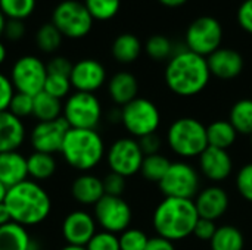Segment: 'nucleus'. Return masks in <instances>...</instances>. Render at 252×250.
I'll return each mask as SVG.
<instances>
[{"mask_svg": "<svg viewBox=\"0 0 252 250\" xmlns=\"http://www.w3.org/2000/svg\"><path fill=\"white\" fill-rule=\"evenodd\" d=\"M167 87L177 96L190 97L199 94L210 83L211 72L207 57L196 55L188 47L174 52L164 72Z\"/></svg>", "mask_w": 252, "mask_h": 250, "instance_id": "f257e3e1", "label": "nucleus"}, {"mask_svg": "<svg viewBox=\"0 0 252 250\" xmlns=\"http://www.w3.org/2000/svg\"><path fill=\"white\" fill-rule=\"evenodd\" d=\"M4 205L13 222L28 228L44 222L52 212V199L43 186L32 180H25L7 189Z\"/></svg>", "mask_w": 252, "mask_h": 250, "instance_id": "f03ea898", "label": "nucleus"}, {"mask_svg": "<svg viewBox=\"0 0 252 250\" xmlns=\"http://www.w3.org/2000/svg\"><path fill=\"white\" fill-rule=\"evenodd\" d=\"M198 220L193 200L165 197L154 212L152 225L159 237L174 243L193 234Z\"/></svg>", "mask_w": 252, "mask_h": 250, "instance_id": "7ed1b4c3", "label": "nucleus"}, {"mask_svg": "<svg viewBox=\"0 0 252 250\" xmlns=\"http://www.w3.org/2000/svg\"><path fill=\"white\" fill-rule=\"evenodd\" d=\"M61 155L63 161L80 172H90L105 158V143L96 130L69 128Z\"/></svg>", "mask_w": 252, "mask_h": 250, "instance_id": "20e7f679", "label": "nucleus"}, {"mask_svg": "<svg viewBox=\"0 0 252 250\" xmlns=\"http://www.w3.org/2000/svg\"><path fill=\"white\" fill-rule=\"evenodd\" d=\"M167 143L180 158H199L208 147L207 127L195 118H179L167 131Z\"/></svg>", "mask_w": 252, "mask_h": 250, "instance_id": "39448f33", "label": "nucleus"}, {"mask_svg": "<svg viewBox=\"0 0 252 250\" xmlns=\"http://www.w3.org/2000/svg\"><path fill=\"white\" fill-rule=\"evenodd\" d=\"M93 22L86 4L78 0H63L52 12V24L63 37L72 40L86 37L93 28Z\"/></svg>", "mask_w": 252, "mask_h": 250, "instance_id": "423d86ee", "label": "nucleus"}, {"mask_svg": "<svg viewBox=\"0 0 252 250\" xmlns=\"http://www.w3.org/2000/svg\"><path fill=\"white\" fill-rule=\"evenodd\" d=\"M62 118L68 122L69 128L96 130L102 119V105L94 93L74 91L63 103Z\"/></svg>", "mask_w": 252, "mask_h": 250, "instance_id": "0eeeda50", "label": "nucleus"}, {"mask_svg": "<svg viewBox=\"0 0 252 250\" xmlns=\"http://www.w3.org/2000/svg\"><path fill=\"white\" fill-rule=\"evenodd\" d=\"M121 124L134 139L157 133L161 124L159 109L154 102L136 97L133 102L121 108Z\"/></svg>", "mask_w": 252, "mask_h": 250, "instance_id": "6e6552de", "label": "nucleus"}, {"mask_svg": "<svg viewBox=\"0 0 252 250\" xmlns=\"http://www.w3.org/2000/svg\"><path fill=\"white\" fill-rule=\"evenodd\" d=\"M223 41V28L214 16H199L186 29L185 43L188 50L208 57L220 49Z\"/></svg>", "mask_w": 252, "mask_h": 250, "instance_id": "1a4fd4ad", "label": "nucleus"}, {"mask_svg": "<svg viewBox=\"0 0 252 250\" xmlns=\"http://www.w3.org/2000/svg\"><path fill=\"white\" fill-rule=\"evenodd\" d=\"M199 174L198 171L188 162H171L167 174L159 181V189L165 197H176V199H189L199 193Z\"/></svg>", "mask_w": 252, "mask_h": 250, "instance_id": "9d476101", "label": "nucleus"}, {"mask_svg": "<svg viewBox=\"0 0 252 250\" xmlns=\"http://www.w3.org/2000/svg\"><path fill=\"white\" fill-rule=\"evenodd\" d=\"M10 81L15 87V91L35 96L43 91L44 83L47 78L46 63L32 55L21 56L15 60L10 69Z\"/></svg>", "mask_w": 252, "mask_h": 250, "instance_id": "9b49d317", "label": "nucleus"}, {"mask_svg": "<svg viewBox=\"0 0 252 250\" xmlns=\"http://www.w3.org/2000/svg\"><path fill=\"white\" fill-rule=\"evenodd\" d=\"M93 217L96 224L103 231L121 234L130 228L133 212L130 205L123 197L105 194L93 206Z\"/></svg>", "mask_w": 252, "mask_h": 250, "instance_id": "f8f14e48", "label": "nucleus"}, {"mask_svg": "<svg viewBox=\"0 0 252 250\" xmlns=\"http://www.w3.org/2000/svg\"><path fill=\"white\" fill-rule=\"evenodd\" d=\"M145 155L140 146L133 137H123L115 140L106 152V162L111 172L120 174L123 177H131L140 172Z\"/></svg>", "mask_w": 252, "mask_h": 250, "instance_id": "ddd939ff", "label": "nucleus"}, {"mask_svg": "<svg viewBox=\"0 0 252 250\" xmlns=\"http://www.w3.org/2000/svg\"><path fill=\"white\" fill-rule=\"evenodd\" d=\"M68 131L69 125L62 116L55 121L37 122L30 131V144L34 149V152L49 155L61 153Z\"/></svg>", "mask_w": 252, "mask_h": 250, "instance_id": "4468645a", "label": "nucleus"}, {"mask_svg": "<svg viewBox=\"0 0 252 250\" xmlns=\"http://www.w3.org/2000/svg\"><path fill=\"white\" fill-rule=\"evenodd\" d=\"M97 224L94 217L83 209H77L69 212L61 227V233L66 245L86 248L92 237L97 233Z\"/></svg>", "mask_w": 252, "mask_h": 250, "instance_id": "2eb2a0df", "label": "nucleus"}, {"mask_svg": "<svg viewBox=\"0 0 252 250\" xmlns=\"http://www.w3.org/2000/svg\"><path fill=\"white\" fill-rule=\"evenodd\" d=\"M69 81L75 91L94 93L106 81V69L96 59H81L72 65Z\"/></svg>", "mask_w": 252, "mask_h": 250, "instance_id": "dca6fc26", "label": "nucleus"}, {"mask_svg": "<svg viewBox=\"0 0 252 250\" xmlns=\"http://www.w3.org/2000/svg\"><path fill=\"white\" fill-rule=\"evenodd\" d=\"M199 169L210 181L220 183L232 174L233 161L227 150L208 146L199 156Z\"/></svg>", "mask_w": 252, "mask_h": 250, "instance_id": "f3484780", "label": "nucleus"}, {"mask_svg": "<svg viewBox=\"0 0 252 250\" xmlns=\"http://www.w3.org/2000/svg\"><path fill=\"white\" fill-rule=\"evenodd\" d=\"M211 75L220 80H233L244 69V57L238 50L220 47L207 57Z\"/></svg>", "mask_w": 252, "mask_h": 250, "instance_id": "a211bd4d", "label": "nucleus"}, {"mask_svg": "<svg viewBox=\"0 0 252 250\" xmlns=\"http://www.w3.org/2000/svg\"><path fill=\"white\" fill-rule=\"evenodd\" d=\"M195 206L199 218L216 221L229 209V194L219 186H211L201 190L195 199Z\"/></svg>", "mask_w": 252, "mask_h": 250, "instance_id": "6ab92c4d", "label": "nucleus"}, {"mask_svg": "<svg viewBox=\"0 0 252 250\" xmlns=\"http://www.w3.org/2000/svg\"><path fill=\"white\" fill-rule=\"evenodd\" d=\"M72 199L83 206H94L103 196V181L90 172H81L71 184Z\"/></svg>", "mask_w": 252, "mask_h": 250, "instance_id": "aec40b11", "label": "nucleus"}, {"mask_svg": "<svg viewBox=\"0 0 252 250\" xmlns=\"http://www.w3.org/2000/svg\"><path fill=\"white\" fill-rule=\"evenodd\" d=\"M27 137V130L22 119L12 115L9 111L0 112V153L18 150Z\"/></svg>", "mask_w": 252, "mask_h": 250, "instance_id": "412c9836", "label": "nucleus"}, {"mask_svg": "<svg viewBox=\"0 0 252 250\" xmlns=\"http://www.w3.org/2000/svg\"><path fill=\"white\" fill-rule=\"evenodd\" d=\"M25 180H28L27 158L18 150L0 153V181L10 189Z\"/></svg>", "mask_w": 252, "mask_h": 250, "instance_id": "4be33fe9", "label": "nucleus"}, {"mask_svg": "<svg viewBox=\"0 0 252 250\" xmlns=\"http://www.w3.org/2000/svg\"><path fill=\"white\" fill-rule=\"evenodd\" d=\"M108 93L112 102L123 108L137 97L139 93L137 78L127 71H120L111 77L108 83Z\"/></svg>", "mask_w": 252, "mask_h": 250, "instance_id": "5701e85b", "label": "nucleus"}, {"mask_svg": "<svg viewBox=\"0 0 252 250\" xmlns=\"http://www.w3.org/2000/svg\"><path fill=\"white\" fill-rule=\"evenodd\" d=\"M31 242L28 230L13 221L0 227V250H30Z\"/></svg>", "mask_w": 252, "mask_h": 250, "instance_id": "b1692460", "label": "nucleus"}, {"mask_svg": "<svg viewBox=\"0 0 252 250\" xmlns=\"http://www.w3.org/2000/svg\"><path fill=\"white\" fill-rule=\"evenodd\" d=\"M27 164H28V177H31V180L37 183L52 178L58 169L55 156L41 152H32L27 158Z\"/></svg>", "mask_w": 252, "mask_h": 250, "instance_id": "393cba45", "label": "nucleus"}, {"mask_svg": "<svg viewBox=\"0 0 252 250\" xmlns=\"http://www.w3.org/2000/svg\"><path fill=\"white\" fill-rule=\"evenodd\" d=\"M111 52H112L114 59L118 60L120 63H131L140 56L142 43L134 34H130V32L120 34L114 40Z\"/></svg>", "mask_w": 252, "mask_h": 250, "instance_id": "a878e982", "label": "nucleus"}, {"mask_svg": "<svg viewBox=\"0 0 252 250\" xmlns=\"http://www.w3.org/2000/svg\"><path fill=\"white\" fill-rule=\"evenodd\" d=\"M62 112H63L62 100L47 94L46 91H41L34 96L32 116L37 119V122L55 121L62 116Z\"/></svg>", "mask_w": 252, "mask_h": 250, "instance_id": "bb28decb", "label": "nucleus"}, {"mask_svg": "<svg viewBox=\"0 0 252 250\" xmlns=\"http://www.w3.org/2000/svg\"><path fill=\"white\" fill-rule=\"evenodd\" d=\"M236 137H238V131L229 121H223V119L214 121L207 127V140H208V146L211 147L227 150L230 146H233Z\"/></svg>", "mask_w": 252, "mask_h": 250, "instance_id": "cd10ccee", "label": "nucleus"}, {"mask_svg": "<svg viewBox=\"0 0 252 250\" xmlns=\"http://www.w3.org/2000/svg\"><path fill=\"white\" fill-rule=\"evenodd\" d=\"M211 250H244V234L233 225L219 227L210 242Z\"/></svg>", "mask_w": 252, "mask_h": 250, "instance_id": "c85d7f7f", "label": "nucleus"}, {"mask_svg": "<svg viewBox=\"0 0 252 250\" xmlns=\"http://www.w3.org/2000/svg\"><path fill=\"white\" fill-rule=\"evenodd\" d=\"M229 122L235 127L238 134L252 136V99L238 100L232 106Z\"/></svg>", "mask_w": 252, "mask_h": 250, "instance_id": "c756f323", "label": "nucleus"}, {"mask_svg": "<svg viewBox=\"0 0 252 250\" xmlns=\"http://www.w3.org/2000/svg\"><path fill=\"white\" fill-rule=\"evenodd\" d=\"M170 165H171L170 159L165 158L161 153L145 156V159L142 162V167H140V174H142V177L145 180H148L151 183H158L159 184V181L167 174Z\"/></svg>", "mask_w": 252, "mask_h": 250, "instance_id": "7c9ffc66", "label": "nucleus"}, {"mask_svg": "<svg viewBox=\"0 0 252 250\" xmlns=\"http://www.w3.org/2000/svg\"><path fill=\"white\" fill-rule=\"evenodd\" d=\"M63 35L52 24H43L35 32V44L43 53H55L62 44Z\"/></svg>", "mask_w": 252, "mask_h": 250, "instance_id": "2f4dec72", "label": "nucleus"}, {"mask_svg": "<svg viewBox=\"0 0 252 250\" xmlns=\"http://www.w3.org/2000/svg\"><path fill=\"white\" fill-rule=\"evenodd\" d=\"M37 0H0V10L6 19L24 21L35 10Z\"/></svg>", "mask_w": 252, "mask_h": 250, "instance_id": "473e14b6", "label": "nucleus"}, {"mask_svg": "<svg viewBox=\"0 0 252 250\" xmlns=\"http://www.w3.org/2000/svg\"><path fill=\"white\" fill-rule=\"evenodd\" d=\"M84 4L94 21H109L118 13L121 0H84Z\"/></svg>", "mask_w": 252, "mask_h": 250, "instance_id": "72a5a7b5", "label": "nucleus"}, {"mask_svg": "<svg viewBox=\"0 0 252 250\" xmlns=\"http://www.w3.org/2000/svg\"><path fill=\"white\" fill-rule=\"evenodd\" d=\"M146 53L154 60H165L174 55V46L165 35L155 34L146 41Z\"/></svg>", "mask_w": 252, "mask_h": 250, "instance_id": "f704fd0d", "label": "nucleus"}, {"mask_svg": "<svg viewBox=\"0 0 252 250\" xmlns=\"http://www.w3.org/2000/svg\"><path fill=\"white\" fill-rule=\"evenodd\" d=\"M71 88H72V85H71L69 77L47 74L43 91H46L47 94H50L59 100H62V99H66L69 96Z\"/></svg>", "mask_w": 252, "mask_h": 250, "instance_id": "c9c22d12", "label": "nucleus"}, {"mask_svg": "<svg viewBox=\"0 0 252 250\" xmlns=\"http://www.w3.org/2000/svg\"><path fill=\"white\" fill-rule=\"evenodd\" d=\"M118 239L121 250H145L149 242L146 233L139 228H127L118 236Z\"/></svg>", "mask_w": 252, "mask_h": 250, "instance_id": "e433bc0d", "label": "nucleus"}, {"mask_svg": "<svg viewBox=\"0 0 252 250\" xmlns=\"http://www.w3.org/2000/svg\"><path fill=\"white\" fill-rule=\"evenodd\" d=\"M32 106H34V97L25 93H15L10 105H9V112L12 115H15L19 119L32 116Z\"/></svg>", "mask_w": 252, "mask_h": 250, "instance_id": "4c0bfd02", "label": "nucleus"}, {"mask_svg": "<svg viewBox=\"0 0 252 250\" xmlns=\"http://www.w3.org/2000/svg\"><path fill=\"white\" fill-rule=\"evenodd\" d=\"M87 250H121L120 249V239L114 233L108 231H97L92 240L86 246Z\"/></svg>", "mask_w": 252, "mask_h": 250, "instance_id": "58836bf2", "label": "nucleus"}, {"mask_svg": "<svg viewBox=\"0 0 252 250\" xmlns=\"http://www.w3.org/2000/svg\"><path fill=\"white\" fill-rule=\"evenodd\" d=\"M236 189L245 200L252 202V164L244 165L238 172Z\"/></svg>", "mask_w": 252, "mask_h": 250, "instance_id": "ea45409f", "label": "nucleus"}, {"mask_svg": "<svg viewBox=\"0 0 252 250\" xmlns=\"http://www.w3.org/2000/svg\"><path fill=\"white\" fill-rule=\"evenodd\" d=\"M102 181H103L105 194L118 196V197L123 196V193L126 190V177L115 174V172H109L102 178Z\"/></svg>", "mask_w": 252, "mask_h": 250, "instance_id": "a19ab883", "label": "nucleus"}, {"mask_svg": "<svg viewBox=\"0 0 252 250\" xmlns=\"http://www.w3.org/2000/svg\"><path fill=\"white\" fill-rule=\"evenodd\" d=\"M72 65L74 63L68 57H65V56H53L46 63V68H47V74L69 77L71 71H72Z\"/></svg>", "mask_w": 252, "mask_h": 250, "instance_id": "79ce46f5", "label": "nucleus"}, {"mask_svg": "<svg viewBox=\"0 0 252 250\" xmlns=\"http://www.w3.org/2000/svg\"><path fill=\"white\" fill-rule=\"evenodd\" d=\"M25 24L24 21H19V19H6V24H4V29H3V37L9 41H19L24 38L25 35Z\"/></svg>", "mask_w": 252, "mask_h": 250, "instance_id": "37998d69", "label": "nucleus"}, {"mask_svg": "<svg viewBox=\"0 0 252 250\" xmlns=\"http://www.w3.org/2000/svg\"><path fill=\"white\" fill-rule=\"evenodd\" d=\"M217 225L216 221L211 220H205V218H199L196 221L195 230H193V236L202 242H211V239L214 237L216 231H217Z\"/></svg>", "mask_w": 252, "mask_h": 250, "instance_id": "c03bdc74", "label": "nucleus"}, {"mask_svg": "<svg viewBox=\"0 0 252 250\" xmlns=\"http://www.w3.org/2000/svg\"><path fill=\"white\" fill-rule=\"evenodd\" d=\"M15 87L10 81V78L0 72V112L7 111L10 100L15 94Z\"/></svg>", "mask_w": 252, "mask_h": 250, "instance_id": "a18cd8bd", "label": "nucleus"}, {"mask_svg": "<svg viewBox=\"0 0 252 250\" xmlns=\"http://www.w3.org/2000/svg\"><path fill=\"white\" fill-rule=\"evenodd\" d=\"M137 143L140 146V150L145 156H151V155H157L159 153L161 149V139L157 136V133L148 134L145 137L137 139Z\"/></svg>", "mask_w": 252, "mask_h": 250, "instance_id": "49530a36", "label": "nucleus"}, {"mask_svg": "<svg viewBox=\"0 0 252 250\" xmlns=\"http://www.w3.org/2000/svg\"><path fill=\"white\" fill-rule=\"evenodd\" d=\"M238 22L239 25L252 34V0H244L238 9Z\"/></svg>", "mask_w": 252, "mask_h": 250, "instance_id": "de8ad7c7", "label": "nucleus"}, {"mask_svg": "<svg viewBox=\"0 0 252 250\" xmlns=\"http://www.w3.org/2000/svg\"><path fill=\"white\" fill-rule=\"evenodd\" d=\"M145 250H176V248H174L173 242H170V240H167L164 237L157 236V237L149 239Z\"/></svg>", "mask_w": 252, "mask_h": 250, "instance_id": "09e8293b", "label": "nucleus"}, {"mask_svg": "<svg viewBox=\"0 0 252 250\" xmlns=\"http://www.w3.org/2000/svg\"><path fill=\"white\" fill-rule=\"evenodd\" d=\"M9 222H12V218H10V214H9L7 206L3 202V203H0V227L1 225H6Z\"/></svg>", "mask_w": 252, "mask_h": 250, "instance_id": "8fccbe9b", "label": "nucleus"}, {"mask_svg": "<svg viewBox=\"0 0 252 250\" xmlns=\"http://www.w3.org/2000/svg\"><path fill=\"white\" fill-rule=\"evenodd\" d=\"M158 1L167 7H179V6H183L188 0H158Z\"/></svg>", "mask_w": 252, "mask_h": 250, "instance_id": "3c124183", "label": "nucleus"}, {"mask_svg": "<svg viewBox=\"0 0 252 250\" xmlns=\"http://www.w3.org/2000/svg\"><path fill=\"white\" fill-rule=\"evenodd\" d=\"M6 56H7V50H6V46L0 41V65L6 60Z\"/></svg>", "mask_w": 252, "mask_h": 250, "instance_id": "603ef678", "label": "nucleus"}, {"mask_svg": "<svg viewBox=\"0 0 252 250\" xmlns=\"http://www.w3.org/2000/svg\"><path fill=\"white\" fill-rule=\"evenodd\" d=\"M6 194H7V187L0 181V203H3V202H4Z\"/></svg>", "mask_w": 252, "mask_h": 250, "instance_id": "864d4df0", "label": "nucleus"}, {"mask_svg": "<svg viewBox=\"0 0 252 250\" xmlns=\"http://www.w3.org/2000/svg\"><path fill=\"white\" fill-rule=\"evenodd\" d=\"M4 24H6V16L1 13L0 10V38L3 37V29H4Z\"/></svg>", "mask_w": 252, "mask_h": 250, "instance_id": "5fc2aeb1", "label": "nucleus"}, {"mask_svg": "<svg viewBox=\"0 0 252 250\" xmlns=\"http://www.w3.org/2000/svg\"><path fill=\"white\" fill-rule=\"evenodd\" d=\"M59 250H87L86 248H81V246H71V245H66L63 248H61Z\"/></svg>", "mask_w": 252, "mask_h": 250, "instance_id": "6e6d98bb", "label": "nucleus"}, {"mask_svg": "<svg viewBox=\"0 0 252 250\" xmlns=\"http://www.w3.org/2000/svg\"><path fill=\"white\" fill-rule=\"evenodd\" d=\"M251 140H252V136H251Z\"/></svg>", "mask_w": 252, "mask_h": 250, "instance_id": "4d7b16f0", "label": "nucleus"}]
</instances>
